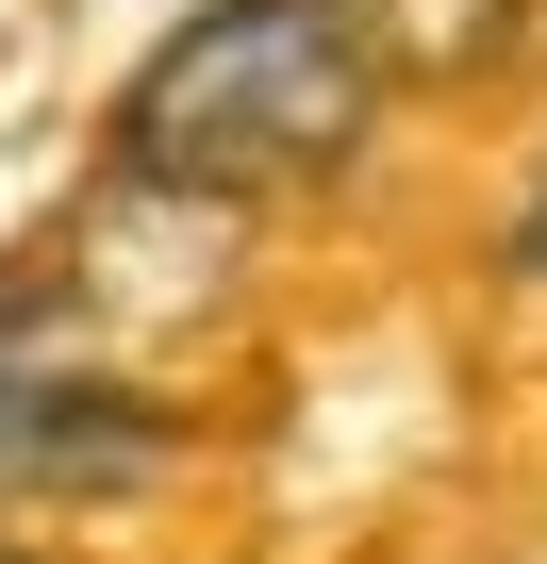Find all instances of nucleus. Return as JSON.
I'll return each instance as SVG.
<instances>
[{"label":"nucleus","mask_w":547,"mask_h":564,"mask_svg":"<svg viewBox=\"0 0 547 564\" xmlns=\"http://www.w3.org/2000/svg\"><path fill=\"white\" fill-rule=\"evenodd\" d=\"M382 100H398V67L365 34V0H199L117 84V183L199 199V216H265V199L332 183L382 133Z\"/></svg>","instance_id":"nucleus-1"},{"label":"nucleus","mask_w":547,"mask_h":564,"mask_svg":"<svg viewBox=\"0 0 547 564\" xmlns=\"http://www.w3.org/2000/svg\"><path fill=\"white\" fill-rule=\"evenodd\" d=\"M514 18H530V0H365V34H382L398 84H481L514 51Z\"/></svg>","instance_id":"nucleus-2"},{"label":"nucleus","mask_w":547,"mask_h":564,"mask_svg":"<svg viewBox=\"0 0 547 564\" xmlns=\"http://www.w3.org/2000/svg\"><path fill=\"white\" fill-rule=\"evenodd\" d=\"M497 265L547 300V150H530V183H514V216H497Z\"/></svg>","instance_id":"nucleus-3"}]
</instances>
